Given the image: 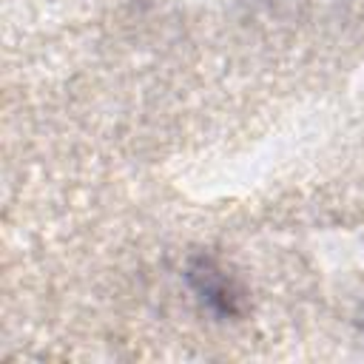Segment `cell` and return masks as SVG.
I'll use <instances>...</instances> for the list:
<instances>
[{
    "label": "cell",
    "instance_id": "6da1fadb",
    "mask_svg": "<svg viewBox=\"0 0 364 364\" xmlns=\"http://www.w3.org/2000/svg\"><path fill=\"white\" fill-rule=\"evenodd\" d=\"M193 282L199 284V293L208 296V301L219 304L222 310H230V301H233V293L228 287V282L219 276V270L210 264V262H199L193 270H191Z\"/></svg>",
    "mask_w": 364,
    "mask_h": 364
}]
</instances>
